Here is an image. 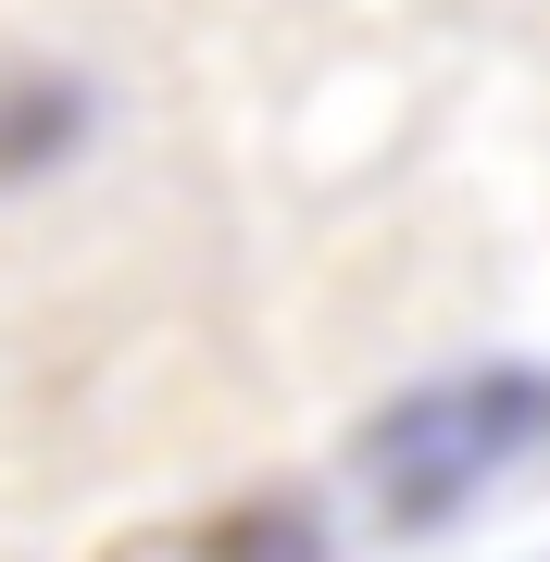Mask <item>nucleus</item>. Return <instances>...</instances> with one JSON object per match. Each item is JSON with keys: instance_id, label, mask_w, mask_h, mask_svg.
I'll return each instance as SVG.
<instances>
[{"instance_id": "1", "label": "nucleus", "mask_w": 550, "mask_h": 562, "mask_svg": "<svg viewBox=\"0 0 550 562\" xmlns=\"http://www.w3.org/2000/svg\"><path fill=\"white\" fill-rule=\"evenodd\" d=\"M550 462V0H0V562H363Z\"/></svg>"}]
</instances>
